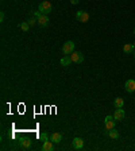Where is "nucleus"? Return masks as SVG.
Segmentation results:
<instances>
[{"mask_svg":"<svg viewBox=\"0 0 135 151\" xmlns=\"http://www.w3.org/2000/svg\"><path fill=\"white\" fill-rule=\"evenodd\" d=\"M38 10L41 12H42L43 15H47V14H50L51 10H53V6H51L50 1H47V0H45V1H42V3L39 4Z\"/></svg>","mask_w":135,"mask_h":151,"instance_id":"f257e3e1","label":"nucleus"},{"mask_svg":"<svg viewBox=\"0 0 135 151\" xmlns=\"http://www.w3.org/2000/svg\"><path fill=\"white\" fill-rule=\"evenodd\" d=\"M74 51V42L73 41H68V42L64 43V46H62V53L66 55L72 54Z\"/></svg>","mask_w":135,"mask_h":151,"instance_id":"f03ea898","label":"nucleus"},{"mask_svg":"<svg viewBox=\"0 0 135 151\" xmlns=\"http://www.w3.org/2000/svg\"><path fill=\"white\" fill-rule=\"evenodd\" d=\"M70 58L74 63H82L84 62V54L80 53V51H73L72 54H70Z\"/></svg>","mask_w":135,"mask_h":151,"instance_id":"7ed1b4c3","label":"nucleus"},{"mask_svg":"<svg viewBox=\"0 0 135 151\" xmlns=\"http://www.w3.org/2000/svg\"><path fill=\"white\" fill-rule=\"evenodd\" d=\"M76 18H77L78 22H81V23H87L89 20V14L85 11H77V14H76Z\"/></svg>","mask_w":135,"mask_h":151,"instance_id":"20e7f679","label":"nucleus"},{"mask_svg":"<svg viewBox=\"0 0 135 151\" xmlns=\"http://www.w3.org/2000/svg\"><path fill=\"white\" fill-rule=\"evenodd\" d=\"M105 130H112V128H115V124H116V120L114 116H107L105 117Z\"/></svg>","mask_w":135,"mask_h":151,"instance_id":"39448f33","label":"nucleus"},{"mask_svg":"<svg viewBox=\"0 0 135 151\" xmlns=\"http://www.w3.org/2000/svg\"><path fill=\"white\" fill-rule=\"evenodd\" d=\"M124 89L127 90V92L132 93L135 90V80H127L126 84H124Z\"/></svg>","mask_w":135,"mask_h":151,"instance_id":"423d86ee","label":"nucleus"},{"mask_svg":"<svg viewBox=\"0 0 135 151\" xmlns=\"http://www.w3.org/2000/svg\"><path fill=\"white\" fill-rule=\"evenodd\" d=\"M124 109L123 108H118L115 111V113H114V117H115V120L116 121H120V120H123L124 119Z\"/></svg>","mask_w":135,"mask_h":151,"instance_id":"0eeeda50","label":"nucleus"},{"mask_svg":"<svg viewBox=\"0 0 135 151\" xmlns=\"http://www.w3.org/2000/svg\"><path fill=\"white\" fill-rule=\"evenodd\" d=\"M72 146H73V148H76V150H80V148L84 147V140L81 139V138H74L73 142H72Z\"/></svg>","mask_w":135,"mask_h":151,"instance_id":"6e6552de","label":"nucleus"},{"mask_svg":"<svg viewBox=\"0 0 135 151\" xmlns=\"http://www.w3.org/2000/svg\"><path fill=\"white\" fill-rule=\"evenodd\" d=\"M37 20H38V24H39V26H42V27L47 26V24H49V22H50V20H49V16L43 15V14L39 16V18H37Z\"/></svg>","mask_w":135,"mask_h":151,"instance_id":"1a4fd4ad","label":"nucleus"},{"mask_svg":"<svg viewBox=\"0 0 135 151\" xmlns=\"http://www.w3.org/2000/svg\"><path fill=\"white\" fill-rule=\"evenodd\" d=\"M104 135H108L111 139H119V132L116 130H104Z\"/></svg>","mask_w":135,"mask_h":151,"instance_id":"9d476101","label":"nucleus"},{"mask_svg":"<svg viewBox=\"0 0 135 151\" xmlns=\"http://www.w3.org/2000/svg\"><path fill=\"white\" fill-rule=\"evenodd\" d=\"M31 144H33V142H31L30 139H27V138H23V139L19 140V146L22 148H24V150H27V148L31 147Z\"/></svg>","mask_w":135,"mask_h":151,"instance_id":"9b49d317","label":"nucleus"},{"mask_svg":"<svg viewBox=\"0 0 135 151\" xmlns=\"http://www.w3.org/2000/svg\"><path fill=\"white\" fill-rule=\"evenodd\" d=\"M50 140L53 142V143H60V142L62 140V134H60V132H54V134H51Z\"/></svg>","mask_w":135,"mask_h":151,"instance_id":"f8f14e48","label":"nucleus"},{"mask_svg":"<svg viewBox=\"0 0 135 151\" xmlns=\"http://www.w3.org/2000/svg\"><path fill=\"white\" fill-rule=\"evenodd\" d=\"M42 151H54V146H53V142H43V146H42Z\"/></svg>","mask_w":135,"mask_h":151,"instance_id":"ddd939ff","label":"nucleus"},{"mask_svg":"<svg viewBox=\"0 0 135 151\" xmlns=\"http://www.w3.org/2000/svg\"><path fill=\"white\" fill-rule=\"evenodd\" d=\"M60 62H61L62 66H69L73 61H72V58H70V55H65V57H62Z\"/></svg>","mask_w":135,"mask_h":151,"instance_id":"4468645a","label":"nucleus"},{"mask_svg":"<svg viewBox=\"0 0 135 151\" xmlns=\"http://www.w3.org/2000/svg\"><path fill=\"white\" fill-rule=\"evenodd\" d=\"M114 105H115V108H122L124 105V100L122 97H118V99H115V101H114Z\"/></svg>","mask_w":135,"mask_h":151,"instance_id":"2eb2a0df","label":"nucleus"},{"mask_svg":"<svg viewBox=\"0 0 135 151\" xmlns=\"http://www.w3.org/2000/svg\"><path fill=\"white\" fill-rule=\"evenodd\" d=\"M134 49H135L134 45H130V43H127V45H124V46H123V51H124V53H127V54H128V53H132Z\"/></svg>","mask_w":135,"mask_h":151,"instance_id":"dca6fc26","label":"nucleus"},{"mask_svg":"<svg viewBox=\"0 0 135 151\" xmlns=\"http://www.w3.org/2000/svg\"><path fill=\"white\" fill-rule=\"evenodd\" d=\"M20 28H22L23 31H28V28H30L28 22H23V23H20Z\"/></svg>","mask_w":135,"mask_h":151,"instance_id":"f3484780","label":"nucleus"},{"mask_svg":"<svg viewBox=\"0 0 135 151\" xmlns=\"http://www.w3.org/2000/svg\"><path fill=\"white\" fill-rule=\"evenodd\" d=\"M27 22H28V24H30V26H34L35 23H38V20H37V18H35V16H34V18H30Z\"/></svg>","mask_w":135,"mask_h":151,"instance_id":"a211bd4d","label":"nucleus"},{"mask_svg":"<svg viewBox=\"0 0 135 151\" xmlns=\"http://www.w3.org/2000/svg\"><path fill=\"white\" fill-rule=\"evenodd\" d=\"M39 138H41L43 142H46V140H47V134H41V136H39Z\"/></svg>","mask_w":135,"mask_h":151,"instance_id":"6ab92c4d","label":"nucleus"},{"mask_svg":"<svg viewBox=\"0 0 135 151\" xmlns=\"http://www.w3.org/2000/svg\"><path fill=\"white\" fill-rule=\"evenodd\" d=\"M0 22H4V12H0Z\"/></svg>","mask_w":135,"mask_h":151,"instance_id":"aec40b11","label":"nucleus"},{"mask_svg":"<svg viewBox=\"0 0 135 151\" xmlns=\"http://www.w3.org/2000/svg\"><path fill=\"white\" fill-rule=\"evenodd\" d=\"M70 3L72 4H78V0H70Z\"/></svg>","mask_w":135,"mask_h":151,"instance_id":"412c9836","label":"nucleus"},{"mask_svg":"<svg viewBox=\"0 0 135 151\" xmlns=\"http://www.w3.org/2000/svg\"><path fill=\"white\" fill-rule=\"evenodd\" d=\"M132 53H134V57H135V49H134V51H132Z\"/></svg>","mask_w":135,"mask_h":151,"instance_id":"4be33fe9","label":"nucleus"},{"mask_svg":"<svg viewBox=\"0 0 135 151\" xmlns=\"http://www.w3.org/2000/svg\"><path fill=\"white\" fill-rule=\"evenodd\" d=\"M134 34H135V28H134Z\"/></svg>","mask_w":135,"mask_h":151,"instance_id":"5701e85b","label":"nucleus"},{"mask_svg":"<svg viewBox=\"0 0 135 151\" xmlns=\"http://www.w3.org/2000/svg\"><path fill=\"white\" fill-rule=\"evenodd\" d=\"M134 47H135V42H134Z\"/></svg>","mask_w":135,"mask_h":151,"instance_id":"b1692460","label":"nucleus"}]
</instances>
